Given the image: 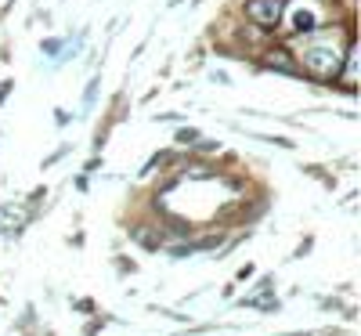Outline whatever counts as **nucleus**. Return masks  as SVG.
<instances>
[{"label": "nucleus", "instance_id": "f257e3e1", "mask_svg": "<svg viewBox=\"0 0 361 336\" xmlns=\"http://www.w3.org/2000/svg\"><path fill=\"white\" fill-rule=\"evenodd\" d=\"M246 15L260 25H275L279 15H282V0H250L246 4Z\"/></svg>", "mask_w": 361, "mask_h": 336}, {"label": "nucleus", "instance_id": "f03ea898", "mask_svg": "<svg viewBox=\"0 0 361 336\" xmlns=\"http://www.w3.org/2000/svg\"><path fill=\"white\" fill-rule=\"evenodd\" d=\"M304 66L314 69V73H322V76H329V73H336V54L333 51H307L304 54Z\"/></svg>", "mask_w": 361, "mask_h": 336}, {"label": "nucleus", "instance_id": "7ed1b4c3", "mask_svg": "<svg viewBox=\"0 0 361 336\" xmlns=\"http://www.w3.org/2000/svg\"><path fill=\"white\" fill-rule=\"evenodd\" d=\"M293 29H296V33H311V29H314V15L311 11H296L293 15Z\"/></svg>", "mask_w": 361, "mask_h": 336}]
</instances>
